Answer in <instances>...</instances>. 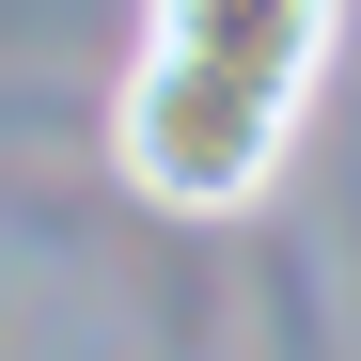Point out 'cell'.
I'll return each mask as SVG.
<instances>
[{
	"mask_svg": "<svg viewBox=\"0 0 361 361\" xmlns=\"http://www.w3.org/2000/svg\"><path fill=\"white\" fill-rule=\"evenodd\" d=\"M283 126H298V94H267V79L204 63V47H157V32H142L126 94H110L126 189H142V204H173V220H220V204H252L267 173H283Z\"/></svg>",
	"mask_w": 361,
	"mask_h": 361,
	"instance_id": "cell-1",
	"label": "cell"
},
{
	"mask_svg": "<svg viewBox=\"0 0 361 361\" xmlns=\"http://www.w3.org/2000/svg\"><path fill=\"white\" fill-rule=\"evenodd\" d=\"M157 47H204V63L267 79V94H314L330 47H345V0H142Z\"/></svg>",
	"mask_w": 361,
	"mask_h": 361,
	"instance_id": "cell-2",
	"label": "cell"
}]
</instances>
